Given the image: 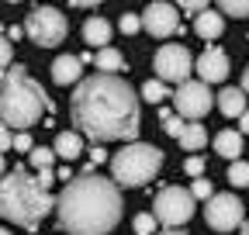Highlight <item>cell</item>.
Listing matches in <instances>:
<instances>
[{
    "label": "cell",
    "mask_w": 249,
    "mask_h": 235,
    "mask_svg": "<svg viewBox=\"0 0 249 235\" xmlns=\"http://www.w3.org/2000/svg\"><path fill=\"white\" fill-rule=\"evenodd\" d=\"M70 118L76 132L93 142H135L142 125L132 83L111 73H97L76 83V94L70 101Z\"/></svg>",
    "instance_id": "1"
},
{
    "label": "cell",
    "mask_w": 249,
    "mask_h": 235,
    "mask_svg": "<svg viewBox=\"0 0 249 235\" xmlns=\"http://www.w3.org/2000/svg\"><path fill=\"white\" fill-rule=\"evenodd\" d=\"M121 187L97 173L73 176L55 197L59 225L70 235H107L121 221Z\"/></svg>",
    "instance_id": "2"
},
{
    "label": "cell",
    "mask_w": 249,
    "mask_h": 235,
    "mask_svg": "<svg viewBox=\"0 0 249 235\" xmlns=\"http://www.w3.org/2000/svg\"><path fill=\"white\" fill-rule=\"evenodd\" d=\"M52 208H55V197L38 184V176L24 173L21 166L0 176V218L35 228Z\"/></svg>",
    "instance_id": "3"
},
{
    "label": "cell",
    "mask_w": 249,
    "mask_h": 235,
    "mask_svg": "<svg viewBox=\"0 0 249 235\" xmlns=\"http://www.w3.org/2000/svg\"><path fill=\"white\" fill-rule=\"evenodd\" d=\"M52 111V101L45 97V90L24 73V66H14L4 73L0 83V121L7 128H31L38 125V118Z\"/></svg>",
    "instance_id": "4"
},
{
    "label": "cell",
    "mask_w": 249,
    "mask_h": 235,
    "mask_svg": "<svg viewBox=\"0 0 249 235\" xmlns=\"http://www.w3.org/2000/svg\"><path fill=\"white\" fill-rule=\"evenodd\" d=\"M163 166V152L149 142H128L111 159V180L118 187H142L149 184Z\"/></svg>",
    "instance_id": "5"
},
{
    "label": "cell",
    "mask_w": 249,
    "mask_h": 235,
    "mask_svg": "<svg viewBox=\"0 0 249 235\" xmlns=\"http://www.w3.org/2000/svg\"><path fill=\"white\" fill-rule=\"evenodd\" d=\"M66 32H70V21L55 7H35L28 14V21H24V35L35 45H42V49H55L62 38H66Z\"/></svg>",
    "instance_id": "6"
},
{
    "label": "cell",
    "mask_w": 249,
    "mask_h": 235,
    "mask_svg": "<svg viewBox=\"0 0 249 235\" xmlns=\"http://www.w3.org/2000/svg\"><path fill=\"white\" fill-rule=\"evenodd\" d=\"M152 215L166 228H180L194 218V194L183 187H163L152 201Z\"/></svg>",
    "instance_id": "7"
},
{
    "label": "cell",
    "mask_w": 249,
    "mask_h": 235,
    "mask_svg": "<svg viewBox=\"0 0 249 235\" xmlns=\"http://www.w3.org/2000/svg\"><path fill=\"white\" fill-rule=\"evenodd\" d=\"M152 69H156V80H163V83H187L194 73V55L187 52V45L170 42L156 52Z\"/></svg>",
    "instance_id": "8"
},
{
    "label": "cell",
    "mask_w": 249,
    "mask_h": 235,
    "mask_svg": "<svg viewBox=\"0 0 249 235\" xmlns=\"http://www.w3.org/2000/svg\"><path fill=\"white\" fill-rule=\"evenodd\" d=\"M173 104H177V114L183 121H197V118H204L211 111L214 94H211V86L204 80H187V83H177Z\"/></svg>",
    "instance_id": "9"
},
{
    "label": "cell",
    "mask_w": 249,
    "mask_h": 235,
    "mask_svg": "<svg viewBox=\"0 0 249 235\" xmlns=\"http://www.w3.org/2000/svg\"><path fill=\"white\" fill-rule=\"evenodd\" d=\"M204 221L214 232H232L242 225V201L235 194H214L204 201Z\"/></svg>",
    "instance_id": "10"
},
{
    "label": "cell",
    "mask_w": 249,
    "mask_h": 235,
    "mask_svg": "<svg viewBox=\"0 0 249 235\" xmlns=\"http://www.w3.org/2000/svg\"><path fill=\"white\" fill-rule=\"evenodd\" d=\"M142 28L152 35V38H170L180 32V14L173 4L166 0H152V4L142 11Z\"/></svg>",
    "instance_id": "11"
},
{
    "label": "cell",
    "mask_w": 249,
    "mask_h": 235,
    "mask_svg": "<svg viewBox=\"0 0 249 235\" xmlns=\"http://www.w3.org/2000/svg\"><path fill=\"white\" fill-rule=\"evenodd\" d=\"M194 69H197V76L204 80V83H222L225 76H229V55L222 52V49H204L197 59H194Z\"/></svg>",
    "instance_id": "12"
},
{
    "label": "cell",
    "mask_w": 249,
    "mask_h": 235,
    "mask_svg": "<svg viewBox=\"0 0 249 235\" xmlns=\"http://www.w3.org/2000/svg\"><path fill=\"white\" fill-rule=\"evenodd\" d=\"M80 73H83V59L80 55H59L52 63V80L59 86H70V83H80Z\"/></svg>",
    "instance_id": "13"
},
{
    "label": "cell",
    "mask_w": 249,
    "mask_h": 235,
    "mask_svg": "<svg viewBox=\"0 0 249 235\" xmlns=\"http://www.w3.org/2000/svg\"><path fill=\"white\" fill-rule=\"evenodd\" d=\"M194 32L201 35V38H208V42H214L218 35H222L225 32V14L222 11H201L197 17H194Z\"/></svg>",
    "instance_id": "14"
},
{
    "label": "cell",
    "mask_w": 249,
    "mask_h": 235,
    "mask_svg": "<svg viewBox=\"0 0 249 235\" xmlns=\"http://www.w3.org/2000/svg\"><path fill=\"white\" fill-rule=\"evenodd\" d=\"M214 152L222 156V159H229V163H235V159L242 156V132L222 128V132L214 135Z\"/></svg>",
    "instance_id": "15"
},
{
    "label": "cell",
    "mask_w": 249,
    "mask_h": 235,
    "mask_svg": "<svg viewBox=\"0 0 249 235\" xmlns=\"http://www.w3.org/2000/svg\"><path fill=\"white\" fill-rule=\"evenodd\" d=\"M218 111L225 118H242L246 114V90L242 86H225V90L218 94Z\"/></svg>",
    "instance_id": "16"
},
{
    "label": "cell",
    "mask_w": 249,
    "mask_h": 235,
    "mask_svg": "<svg viewBox=\"0 0 249 235\" xmlns=\"http://www.w3.org/2000/svg\"><path fill=\"white\" fill-rule=\"evenodd\" d=\"M52 149H55V156L59 159H80L83 156V138H80V132H59L55 135V142H52Z\"/></svg>",
    "instance_id": "17"
},
{
    "label": "cell",
    "mask_w": 249,
    "mask_h": 235,
    "mask_svg": "<svg viewBox=\"0 0 249 235\" xmlns=\"http://www.w3.org/2000/svg\"><path fill=\"white\" fill-rule=\"evenodd\" d=\"M83 42H87L90 49H104V45L111 42V24H107L104 17H87V24H83Z\"/></svg>",
    "instance_id": "18"
},
{
    "label": "cell",
    "mask_w": 249,
    "mask_h": 235,
    "mask_svg": "<svg viewBox=\"0 0 249 235\" xmlns=\"http://www.w3.org/2000/svg\"><path fill=\"white\" fill-rule=\"evenodd\" d=\"M177 142L183 145V152H197V149H204V145H208V132H204V125H197V121H187Z\"/></svg>",
    "instance_id": "19"
},
{
    "label": "cell",
    "mask_w": 249,
    "mask_h": 235,
    "mask_svg": "<svg viewBox=\"0 0 249 235\" xmlns=\"http://www.w3.org/2000/svg\"><path fill=\"white\" fill-rule=\"evenodd\" d=\"M93 63H97V69H101V73H111V76H118V73L124 69V55H121L118 49L104 45V49H97V55H93Z\"/></svg>",
    "instance_id": "20"
},
{
    "label": "cell",
    "mask_w": 249,
    "mask_h": 235,
    "mask_svg": "<svg viewBox=\"0 0 249 235\" xmlns=\"http://www.w3.org/2000/svg\"><path fill=\"white\" fill-rule=\"evenodd\" d=\"M166 97H170V90H166L163 80H149V83H142V101H149V104H163Z\"/></svg>",
    "instance_id": "21"
},
{
    "label": "cell",
    "mask_w": 249,
    "mask_h": 235,
    "mask_svg": "<svg viewBox=\"0 0 249 235\" xmlns=\"http://www.w3.org/2000/svg\"><path fill=\"white\" fill-rule=\"evenodd\" d=\"M28 163L35 166V169H52V163H55V149H45V145H35V149L28 152Z\"/></svg>",
    "instance_id": "22"
},
{
    "label": "cell",
    "mask_w": 249,
    "mask_h": 235,
    "mask_svg": "<svg viewBox=\"0 0 249 235\" xmlns=\"http://www.w3.org/2000/svg\"><path fill=\"white\" fill-rule=\"evenodd\" d=\"M229 184L232 187H249V163L246 159H235L229 166Z\"/></svg>",
    "instance_id": "23"
},
{
    "label": "cell",
    "mask_w": 249,
    "mask_h": 235,
    "mask_svg": "<svg viewBox=\"0 0 249 235\" xmlns=\"http://www.w3.org/2000/svg\"><path fill=\"white\" fill-rule=\"evenodd\" d=\"M218 11L229 17H249V0H218Z\"/></svg>",
    "instance_id": "24"
},
{
    "label": "cell",
    "mask_w": 249,
    "mask_h": 235,
    "mask_svg": "<svg viewBox=\"0 0 249 235\" xmlns=\"http://www.w3.org/2000/svg\"><path fill=\"white\" fill-rule=\"evenodd\" d=\"M156 228H160L156 215H139L135 218V235H156Z\"/></svg>",
    "instance_id": "25"
},
{
    "label": "cell",
    "mask_w": 249,
    "mask_h": 235,
    "mask_svg": "<svg viewBox=\"0 0 249 235\" xmlns=\"http://www.w3.org/2000/svg\"><path fill=\"white\" fill-rule=\"evenodd\" d=\"M191 194H194V201H208V197H214L211 184H208V180H201V176H197V180L191 184Z\"/></svg>",
    "instance_id": "26"
},
{
    "label": "cell",
    "mask_w": 249,
    "mask_h": 235,
    "mask_svg": "<svg viewBox=\"0 0 249 235\" xmlns=\"http://www.w3.org/2000/svg\"><path fill=\"white\" fill-rule=\"evenodd\" d=\"M208 4H211V0H177V7L180 11H187V14H201V11H208Z\"/></svg>",
    "instance_id": "27"
},
{
    "label": "cell",
    "mask_w": 249,
    "mask_h": 235,
    "mask_svg": "<svg viewBox=\"0 0 249 235\" xmlns=\"http://www.w3.org/2000/svg\"><path fill=\"white\" fill-rule=\"evenodd\" d=\"M183 125H187V121H183V118H180V114H166V118H163V128H166V132H170L173 138H180V132H183Z\"/></svg>",
    "instance_id": "28"
},
{
    "label": "cell",
    "mask_w": 249,
    "mask_h": 235,
    "mask_svg": "<svg viewBox=\"0 0 249 235\" xmlns=\"http://www.w3.org/2000/svg\"><path fill=\"white\" fill-rule=\"evenodd\" d=\"M11 59H14V49H11V42H7L4 35H0V73H7Z\"/></svg>",
    "instance_id": "29"
},
{
    "label": "cell",
    "mask_w": 249,
    "mask_h": 235,
    "mask_svg": "<svg viewBox=\"0 0 249 235\" xmlns=\"http://www.w3.org/2000/svg\"><path fill=\"white\" fill-rule=\"evenodd\" d=\"M139 28H142V17L139 14H121V32L124 35H135Z\"/></svg>",
    "instance_id": "30"
},
{
    "label": "cell",
    "mask_w": 249,
    "mask_h": 235,
    "mask_svg": "<svg viewBox=\"0 0 249 235\" xmlns=\"http://www.w3.org/2000/svg\"><path fill=\"white\" fill-rule=\"evenodd\" d=\"M14 149H18V152H31V149H35V142H31L28 132H18V135H14Z\"/></svg>",
    "instance_id": "31"
},
{
    "label": "cell",
    "mask_w": 249,
    "mask_h": 235,
    "mask_svg": "<svg viewBox=\"0 0 249 235\" xmlns=\"http://www.w3.org/2000/svg\"><path fill=\"white\" fill-rule=\"evenodd\" d=\"M7 149H14V135H11V128L0 121V152H7Z\"/></svg>",
    "instance_id": "32"
},
{
    "label": "cell",
    "mask_w": 249,
    "mask_h": 235,
    "mask_svg": "<svg viewBox=\"0 0 249 235\" xmlns=\"http://www.w3.org/2000/svg\"><path fill=\"white\" fill-rule=\"evenodd\" d=\"M183 169L191 173V176H201V173H204V159H201V156H191V159L183 163Z\"/></svg>",
    "instance_id": "33"
},
{
    "label": "cell",
    "mask_w": 249,
    "mask_h": 235,
    "mask_svg": "<svg viewBox=\"0 0 249 235\" xmlns=\"http://www.w3.org/2000/svg\"><path fill=\"white\" fill-rule=\"evenodd\" d=\"M52 180H55V173H52V169H38V184H42L45 190L52 187Z\"/></svg>",
    "instance_id": "34"
},
{
    "label": "cell",
    "mask_w": 249,
    "mask_h": 235,
    "mask_svg": "<svg viewBox=\"0 0 249 235\" xmlns=\"http://www.w3.org/2000/svg\"><path fill=\"white\" fill-rule=\"evenodd\" d=\"M73 7H97V4H104V0H70Z\"/></svg>",
    "instance_id": "35"
},
{
    "label": "cell",
    "mask_w": 249,
    "mask_h": 235,
    "mask_svg": "<svg viewBox=\"0 0 249 235\" xmlns=\"http://www.w3.org/2000/svg\"><path fill=\"white\" fill-rule=\"evenodd\" d=\"M90 159H93V163L104 159V149H101V145H93V149H90Z\"/></svg>",
    "instance_id": "36"
},
{
    "label": "cell",
    "mask_w": 249,
    "mask_h": 235,
    "mask_svg": "<svg viewBox=\"0 0 249 235\" xmlns=\"http://www.w3.org/2000/svg\"><path fill=\"white\" fill-rule=\"evenodd\" d=\"M239 121H242V135H249V111H246V114L239 118Z\"/></svg>",
    "instance_id": "37"
},
{
    "label": "cell",
    "mask_w": 249,
    "mask_h": 235,
    "mask_svg": "<svg viewBox=\"0 0 249 235\" xmlns=\"http://www.w3.org/2000/svg\"><path fill=\"white\" fill-rule=\"evenodd\" d=\"M242 90H246V94H249V66H246V69H242Z\"/></svg>",
    "instance_id": "38"
},
{
    "label": "cell",
    "mask_w": 249,
    "mask_h": 235,
    "mask_svg": "<svg viewBox=\"0 0 249 235\" xmlns=\"http://www.w3.org/2000/svg\"><path fill=\"white\" fill-rule=\"evenodd\" d=\"M4 169H7V163H4V152H0V176H4Z\"/></svg>",
    "instance_id": "39"
},
{
    "label": "cell",
    "mask_w": 249,
    "mask_h": 235,
    "mask_svg": "<svg viewBox=\"0 0 249 235\" xmlns=\"http://www.w3.org/2000/svg\"><path fill=\"white\" fill-rule=\"evenodd\" d=\"M160 235H183V232H177V228H170V232H160Z\"/></svg>",
    "instance_id": "40"
},
{
    "label": "cell",
    "mask_w": 249,
    "mask_h": 235,
    "mask_svg": "<svg viewBox=\"0 0 249 235\" xmlns=\"http://www.w3.org/2000/svg\"><path fill=\"white\" fill-rule=\"evenodd\" d=\"M242 235H249V221H246V225H242Z\"/></svg>",
    "instance_id": "41"
},
{
    "label": "cell",
    "mask_w": 249,
    "mask_h": 235,
    "mask_svg": "<svg viewBox=\"0 0 249 235\" xmlns=\"http://www.w3.org/2000/svg\"><path fill=\"white\" fill-rule=\"evenodd\" d=\"M0 235H11V232H7V228H0Z\"/></svg>",
    "instance_id": "42"
},
{
    "label": "cell",
    "mask_w": 249,
    "mask_h": 235,
    "mask_svg": "<svg viewBox=\"0 0 249 235\" xmlns=\"http://www.w3.org/2000/svg\"><path fill=\"white\" fill-rule=\"evenodd\" d=\"M7 4H18V0H7Z\"/></svg>",
    "instance_id": "43"
}]
</instances>
